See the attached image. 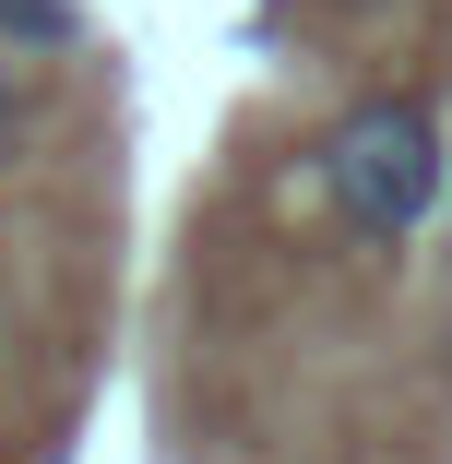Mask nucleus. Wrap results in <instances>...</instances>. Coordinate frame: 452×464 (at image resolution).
<instances>
[{"instance_id": "1", "label": "nucleus", "mask_w": 452, "mask_h": 464, "mask_svg": "<svg viewBox=\"0 0 452 464\" xmlns=\"http://www.w3.org/2000/svg\"><path fill=\"white\" fill-rule=\"evenodd\" d=\"M322 179H333V203L357 215V238H405V227H428L452 155H440V120L417 96H357L333 120V143H322Z\"/></svg>"}, {"instance_id": "2", "label": "nucleus", "mask_w": 452, "mask_h": 464, "mask_svg": "<svg viewBox=\"0 0 452 464\" xmlns=\"http://www.w3.org/2000/svg\"><path fill=\"white\" fill-rule=\"evenodd\" d=\"M0 48L13 60H72L83 48V0H0Z\"/></svg>"}, {"instance_id": "3", "label": "nucleus", "mask_w": 452, "mask_h": 464, "mask_svg": "<svg viewBox=\"0 0 452 464\" xmlns=\"http://www.w3.org/2000/svg\"><path fill=\"white\" fill-rule=\"evenodd\" d=\"M0 143H13V72H0Z\"/></svg>"}]
</instances>
